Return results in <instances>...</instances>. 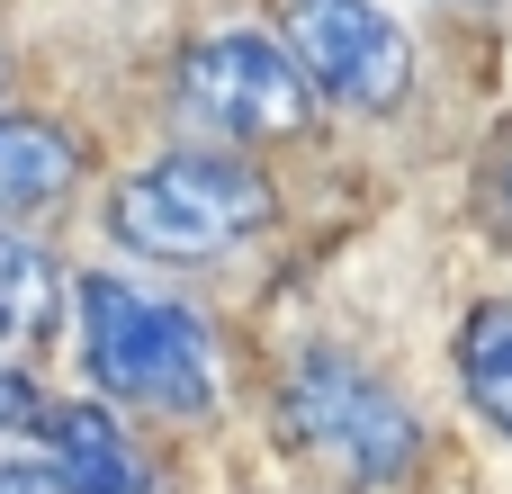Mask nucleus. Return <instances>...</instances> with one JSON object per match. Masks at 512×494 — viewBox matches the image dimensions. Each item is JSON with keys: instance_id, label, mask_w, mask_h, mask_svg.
<instances>
[{"instance_id": "nucleus-1", "label": "nucleus", "mask_w": 512, "mask_h": 494, "mask_svg": "<svg viewBox=\"0 0 512 494\" xmlns=\"http://www.w3.org/2000/svg\"><path fill=\"white\" fill-rule=\"evenodd\" d=\"M72 315H81V369L99 378V396H117L126 414H162V423L216 414V342L189 306L117 270H90L72 279Z\"/></svg>"}, {"instance_id": "nucleus-2", "label": "nucleus", "mask_w": 512, "mask_h": 494, "mask_svg": "<svg viewBox=\"0 0 512 494\" xmlns=\"http://www.w3.org/2000/svg\"><path fill=\"white\" fill-rule=\"evenodd\" d=\"M279 423L288 441L351 494H396L423 468V414L351 351H297L279 378Z\"/></svg>"}, {"instance_id": "nucleus-3", "label": "nucleus", "mask_w": 512, "mask_h": 494, "mask_svg": "<svg viewBox=\"0 0 512 494\" xmlns=\"http://www.w3.org/2000/svg\"><path fill=\"white\" fill-rule=\"evenodd\" d=\"M270 180L234 153H162L144 171L117 180L108 198V234L144 261H207V252H234L243 234L270 225Z\"/></svg>"}, {"instance_id": "nucleus-4", "label": "nucleus", "mask_w": 512, "mask_h": 494, "mask_svg": "<svg viewBox=\"0 0 512 494\" xmlns=\"http://www.w3.org/2000/svg\"><path fill=\"white\" fill-rule=\"evenodd\" d=\"M180 117L225 144H288L315 126V90L297 54L261 27H216L180 54Z\"/></svg>"}, {"instance_id": "nucleus-5", "label": "nucleus", "mask_w": 512, "mask_h": 494, "mask_svg": "<svg viewBox=\"0 0 512 494\" xmlns=\"http://www.w3.org/2000/svg\"><path fill=\"white\" fill-rule=\"evenodd\" d=\"M279 45L297 54L306 90L378 117L414 90V45L378 0H279Z\"/></svg>"}, {"instance_id": "nucleus-6", "label": "nucleus", "mask_w": 512, "mask_h": 494, "mask_svg": "<svg viewBox=\"0 0 512 494\" xmlns=\"http://www.w3.org/2000/svg\"><path fill=\"white\" fill-rule=\"evenodd\" d=\"M45 468L63 494H153V468L135 459V441L117 432V414L99 405H45Z\"/></svg>"}, {"instance_id": "nucleus-7", "label": "nucleus", "mask_w": 512, "mask_h": 494, "mask_svg": "<svg viewBox=\"0 0 512 494\" xmlns=\"http://www.w3.org/2000/svg\"><path fill=\"white\" fill-rule=\"evenodd\" d=\"M63 306H72L63 261L0 225V351H45L63 333Z\"/></svg>"}, {"instance_id": "nucleus-8", "label": "nucleus", "mask_w": 512, "mask_h": 494, "mask_svg": "<svg viewBox=\"0 0 512 494\" xmlns=\"http://www.w3.org/2000/svg\"><path fill=\"white\" fill-rule=\"evenodd\" d=\"M81 180V135L54 117H0V216L54 207Z\"/></svg>"}, {"instance_id": "nucleus-9", "label": "nucleus", "mask_w": 512, "mask_h": 494, "mask_svg": "<svg viewBox=\"0 0 512 494\" xmlns=\"http://www.w3.org/2000/svg\"><path fill=\"white\" fill-rule=\"evenodd\" d=\"M459 387H468V405L495 432H512V297L468 306V324H459Z\"/></svg>"}, {"instance_id": "nucleus-10", "label": "nucleus", "mask_w": 512, "mask_h": 494, "mask_svg": "<svg viewBox=\"0 0 512 494\" xmlns=\"http://www.w3.org/2000/svg\"><path fill=\"white\" fill-rule=\"evenodd\" d=\"M27 423H45V396H36V387L0 360V432H27Z\"/></svg>"}, {"instance_id": "nucleus-11", "label": "nucleus", "mask_w": 512, "mask_h": 494, "mask_svg": "<svg viewBox=\"0 0 512 494\" xmlns=\"http://www.w3.org/2000/svg\"><path fill=\"white\" fill-rule=\"evenodd\" d=\"M486 207H495V225L512 234V126L495 135V153H486Z\"/></svg>"}, {"instance_id": "nucleus-12", "label": "nucleus", "mask_w": 512, "mask_h": 494, "mask_svg": "<svg viewBox=\"0 0 512 494\" xmlns=\"http://www.w3.org/2000/svg\"><path fill=\"white\" fill-rule=\"evenodd\" d=\"M0 494H63V486H54V468H36V459H0Z\"/></svg>"}, {"instance_id": "nucleus-13", "label": "nucleus", "mask_w": 512, "mask_h": 494, "mask_svg": "<svg viewBox=\"0 0 512 494\" xmlns=\"http://www.w3.org/2000/svg\"><path fill=\"white\" fill-rule=\"evenodd\" d=\"M0 81H9V54H0Z\"/></svg>"}]
</instances>
